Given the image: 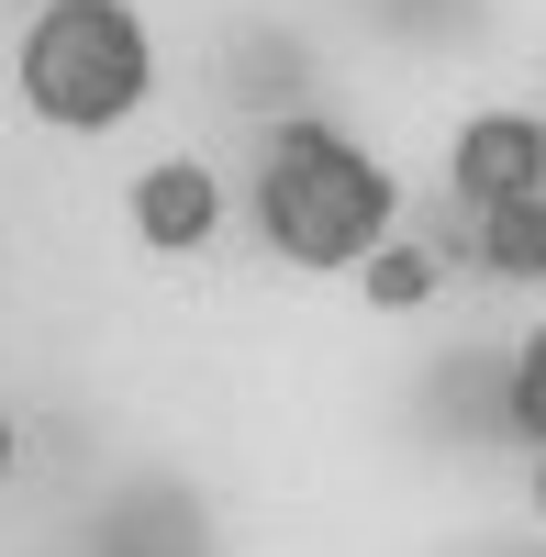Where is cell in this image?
Masks as SVG:
<instances>
[{"label":"cell","mask_w":546,"mask_h":557,"mask_svg":"<svg viewBox=\"0 0 546 557\" xmlns=\"http://www.w3.org/2000/svg\"><path fill=\"white\" fill-rule=\"evenodd\" d=\"M123 212H134V235H146L157 257H190V246L223 235V178L201 157H157V168H134Z\"/></svg>","instance_id":"cell-4"},{"label":"cell","mask_w":546,"mask_h":557,"mask_svg":"<svg viewBox=\"0 0 546 557\" xmlns=\"http://www.w3.org/2000/svg\"><path fill=\"white\" fill-rule=\"evenodd\" d=\"M513 424L546 446V323L524 335V357H513Z\"/></svg>","instance_id":"cell-7"},{"label":"cell","mask_w":546,"mask_h":557,"mask_svg":"<svg viewBox=\"0 0 546 557\" xmlns=\"http://www.w3.org/2000/svg\"><path fill=\"white\" fill-rule=\"evenodd\" d=\"M446 178H458L469 212H502V201L546 190V123L535 112H469L458 146H446Z\"/></svg>","instance_id":"cell-3"},{"label":"cell","mask_w":546,"mask_h":557,"mask_svg":"<svg viewBox=\"0 0 546 557\" xmlns=\"http://www.w3.org/2000/svg\"><path fill=\"white\" fill-rule=\"evenodd\" d=\"M480 268L546 278V190H524V201H502V212H480Z\"/></svg>","instance_id":"cell-5"},{"label":"cell","mask_w":546,"mask_h":557,"mask_svg":"<svg viewBox=\"0 0 546 557\" xmlns=\"http://www.w3.org/2000/svg\"><path fill=\"white\" fill-rule=\"evenodd\" d=\"M390 168L369 146H346L335 123H290L257 168V223L290 268H357L380 235H390Z\"/></svg>","instance_id":"cell-2"},{"label":"cell","mask_w":546,"mask_h":557,"mask_svg":"<svg viewBox=\"0 0 546 557\" xmlns=\"http://www.w3.org/2000/svg\"><path fill=\"white\" fill-rule=\"evenodd\" d=\"M535 524H546V457H535Z\"/></svg>","instance_id":"cell-9"},{"label":"cell","mask_w":546,"mask_h":557,"mask_svg":"<svg viewBox=\"0 0 546 557\" xmlns=\"http://www.w3.org/2000/svg\"><path fill=\"white\" fill-rule=\"evenodd\" d=\"M0 480H12V412H0Z\"/></svg>","instance_id":"cell-8"},{"label":"cell","mask_w":546,"mask_h":557,"mask_svg":"<svg viewBox=\"0 0 546 557\" xmlns=\"http://www.w3.org/2000/svg\"><path fill=\"white\" fill-rule=\"evenodd\" d=\"M357 278H369V301L380 312H413V301H435V246H369V257H357Z\"/></svg>","instance_id":"cell-6"},{"label":"cell","mask_w":546,"mask_h":557,"mask_svg":"<svg viewBox=\"0 0 546 557\" xmlns=\"http://www.w3.org/2000/svg\"><path fill=\"white\" fill-rule=\"evenodd\" d=\"M12 89L57 134H112L157 101V34L134 0H45L12 45Z\"/></svg>","instance_id":"cell-1"}]
</instances>
